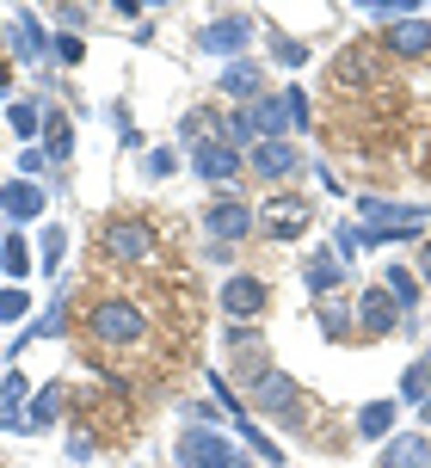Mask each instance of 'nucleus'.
Returning a JSON list of instances; mask_svg holds the SVG:
<instances>
[{
	"label": "nucleus",
	"mask_w": 431,
	"mask_h": 468,
	"mask_svg": "<svg viewBox=\"0 0 431 468\" xmlns=\"http://www.w3.org/2000/svg\"><path fill=\"white\" fill-rule=\"evenodd\" d=\"M333 253H339V265L363 253V229H358V222H339V229H333Z\"/></svg>",
	"instance_id": "2f4dec72"
},
{
	"label": "nucleus",
	"mask_w": 431,
	"mask_h": 468,
	"mask_svg": "<svg viewBox=\"0 0 431 468\" xmlns=\"http://www.w3.org/2000/svg\"><path fill=\"white\" fill-rule=\"evenodd\" d=\"M383 468H431V438H419V431H407V438H388Z\"/></svg>",
	"instance_id": "6ab92c4d"
},
{
	"label": "nucleus",
	"mask_w": 431,
	"mask_h": 468,
	"mask_svg": "<svg viewBox=\"0 0 431 468\" xmlns=\"http://www.w3.org/2000/svg\"><path fill=\"white\" fill-rule=\"evenodd\" d=\"M204 229H210L216 247H235L253 234V204H240V197H216L210 210H204Z\"/></svg>",
	"instance_id": "9b49d317"
},
{
	"label": "nucleus",
	"mask_w": 431,
	"mask_h": 468,
	"mask_svg": "<svg viewBox=\"0 0 431 468\" xmlns=\"http://www.w3.org/2000/svg\"><path fill=\"white\" fill-rule=\"evenodd\" d=\"M419 420H426V425H431V395H426V400H419Z\"/></svg>",
	"instance_id": "79ce46f5"
},
{
	"label": "nucleus",
	"mask_w": 431,
	"mask_h": 468,
	"mask_svg": "<svg viewBox=\"0 0 431 468\" xmlns=\"http://www.w3.org/2000/svg\"><path fill=\"white\" fill-rule=\"evenodd\" d=\"M179 468H253V463H247V450H240L228 431L185 425V431H179Z\"/></svg>",
	"instance_id": "f257e3e1"
},
{
	"label": "nucleus",
	"mask_w": 431,
	"mask_h": 468,
	"mask_svg": "<svg viewBox=\"0 0 431 468\" xmlns=\"http://www.w3.org/2000/svg\"><path fill=\"white\" fill-rule=\"evenodd\" d=\"M0 376H6V357H0Z\"/></svg>",
	"instance_id": "c03bdc74"
},
{
	"label": "nucleus",
	"mask_w": 431,
	"mask_h": 468,
	"mask_svg": "<svg viewBox=\"0 0 431 468\" xmlns=\"http://www.w3.org/2000/svg\"><path fill=\"white\" fill-rule=\"evenodd\" d=\"M19 314H31V296H25V283H13V290H0V321H19Z\"/></svg>",
	"instance_id": "c9c22d12"
},
{
	"label": "nucleus",
	"mask_w": 431,
	"mask_h": 468,
	"mask_svg": "<svg viewBox=\"0 0 431 468\" xmlns=\"http://www.w3.org/2000/svg\"><path fill=\"white\" fill-rule=\"evenodd\" d=\"M247 395H253V407H265L271 420H284V425H302V413H309V407H302V388H296V376H284V370H265Z\"/></svg>",
	"instance_id": "423d86ee"
},
{
	"label": "nucleus",
	"mask_w": 431,
	"mask_h": 468,
	"mask_svg": "<svg viewBox=\"0 0 431 468\" xmlns=\"http://www.w3.org/2000/svg\"><path fill=\"white\" fill-rule=\"evenodd\" d=\"M56 413H62V388H56V382H44V388L31 395V413H25V431H49V425H56Z\"/></svg>",
	"instance_id": "412c9836"
},
{
	"label": "nucleus",
	"mask_w": 431,
	"mask_h": 468,
	"mask_svg": "<svg viewBox=\"0 0 431 468\" xmlns=\"http://www.w3.org/2000/svg\"><path fill=\"white\" fill-rule=\"evenodd\" d=\"M62 25H68L74 37H80V25H87V6H62Z\"/></svg>",
	"instance_id": "ea45409f"
},
{
	"label": "nucleus",
	"mask_w": 431,
	"mask_h": 468,
	"mask_svg": "<svg viewBox=\"0 0 431 468\" xmlns=\"http://www.w3.org/2000/svg\"><path fill=\"white\" fill-rule=\"evenodd\" d=\"M253 37H259V19H253V13H222V19H210L197 31V44L210 49V56H235V62Z\"/></svg>",
	"instance_id": "1a4fd4ad"
},
{
	"label": "nucleus",
	"mask_w": 431,
	"mask_h": 468,
	"mask_svg": "<svg viewBox=\"0 0 431 468\" xmlns=\"http://www.w3.org/2000/svg\"><path fill=\"white\" fill-rule=\"evenodd\" d=\"M216 93H222V99H253V93H265V62H228V69L216 74Z\"/></svg>",
	"instance_id": "dca6fc26"
},
{
	"label": "nucleus",
	"mask_w": 431,
	"mask_h": 468,
	"mask_svg": "<svg viewBox=\"0 0 431 468\" xmlns=\"http://www.w3.org/2000/svg\"><path fill=\"white\" fill-rule=\"evenodd\" d=\"M62 333H68V283H62V296H56V303H49L44 314H37V321H31L19 339H13V351H6V357H19L31 339H62Z\"/></svg>",
	"instance_id": "4468645a"
},
{
	"label": "nucleus",
	"mask_w": 431,
	"mask_h": 468,
	"mask_svg": "<svg viewBox=\"0 0 431 468\" xmlns=\"http://www.w3.org/2000/svg\"><path fill=\"white\" fill-rule=\"evenodd\" d=\"M6 37H13V56L19 62H49V37H44V25H37V13H19V19L6 25Z\"/></svg>",
	"instance_id": "2eb2a0df"
},
{
	"label": "nucleus",
	"mask_w": 431,
	"mask_h": 468,
	"mask_svg": "<svg viewBox=\"0 0 431 468\" xmlns=\"http://www.w3.org/2000/svg\"><path fill=\"white\" fill-rule=\"evenodd\" d=\"M0 271L25 283V271H31V247H25V234H6V247H0Z\"/></svg>",
	"instance_id": "bb28decb"
},
{
	"label": "nucleus",
	"mask_w": 431,
	"mask_h": 468,
	"mask_svg": "<svg viewBox=\"0 0 431 468\" xmlns=\"http://www.w3.org/2000/svg\"><path fill=\"white\" fill-rule=\"evenodd\" d=\"M265 49H271L284 69H302V62H309V44H302V37H284V31H265Z\"/></svg>",
	"instance_id": "a878e982"
},
{
	"label": "nucleus",
	"mask_w": 431,
	"mask_h": 468,
	"mask_svg": "<svg viewBox=\"0 0 431 468\" xmlns=\"http://www.w3.org/2000/svg\"><path fill=\"white\" fill-rule=\"evenodd\" d=\"M179 173V148H148L142 154V179H173Z\"/></svg>",
	"instance_id": "c85d7f7f"
},
{
	"label": "nucleus",
	"mask_w": 431,
	"mask_h": 468,
	"mask_svg": "<svg viewBox=\"0 0 431 468\" xmlns=\"http://www.w3.org/2000/svg\"><path fill=\"white\" fill-rule=\"evenodd\" d=\"M80 56H87V44H80V37H74V31H62V37H56V44H49V62H80Z\"/></svg>",
	"instance_id": "e433bc0d"
},
{
	"label": "nucleus",
	"mask_w": 431,
	"mask_h": 468,
	"mask_svg": "<svg viewBox=\"0 0 431 468\" xmlns=\"http://www.w3.org/2000/svg\"><path fill=\"white\" fill-rule=\"evenodd\" d=\"M388 56H426L431 49V19H401V25H388Z\"/></svg>",
	"instance_id": "f3484780"
},
{
	"label": "nucleus",
	"mask_w": 431,
	"mask_h": 468,
	"mask_svg": "<svg viewBox=\"0 0 431 468\" xmlns=\"http://www.w3.org/2000/svg\"><path fill=\"white\" fill-rule=\"evenodd\" d=\"M49 191L37 186V179H6L0 186V210H6V222H31V216H44Z\"/></svg>",
	"instance_id": "ddd939ff"
},
{
	"label": "nucleus",
	"mask_w": 431,
	"mask_h": 468,
	"mask_svg": "<svg viewBox=\"0 0 431 468\" xmlns=\"http://www.w3.org/2000/svg\"><path fill=\"white\" fill-rule=\"evenodd\" d=\"M253 229H265V240H296V234L314 229V204L296 197V191H278V197H265V210L253 216Z\"/></svg>",
	"instance_id": "7ed1b4c3"
},
{
	"label": "nucleus",
	"mask_w": 431,
	"mask_h": 468,
	"mask_svg": "<svg viewBox=\"0 0 431 468\" xmlns=\"http://www.w3.org/2000/svg\"><path fill=\"white\" fill-rule=\"evenodd\" d=\"M401 314H407V308L394 303L383 283H363V296L352 303V321L363 327V339H388V333H401Z\"/></svg>",
	"instance_id": "0eeeda50"
},
{
	"label": "nucleus",
	"mask_w": 431,
	"mask_h": 468,
	"mask_svg": "<svg viewBox=\"0 0 431 468\" xmlns=\"http://www.w3.org/2000/svg\"><path fill=\"white\" fill-rule=\"evenodd\" d=\"M93 456V431H68V463H87Z\"/></svg>",
	"instance_id": "58836bf2"
},
{
	"label": "nucleus",
	"mask_w": 431,
	"mask_h": 468,
	"mask_svg": "<svg viewBox=\"0 0 431 468\" xmlns=\"http://www.w3.org/2000/svg\"><path fill=\"white\" fill-rule=\"evenodd\" d=\"M419 283H431V240L419 247Z\"/></svg>",
	"instance_id": "a19ab883"
},
{
	"label": "nucleus",
	"mask_w": 431,
	"mask_h": 468,
	"mask_svg": "<svg viewBox=\"0 0 431 468\" xmlns=\"http://www.w3.org/2000/svg\"><path fill=\"white\" fill-rule=\"evenodd\" d=\"M87 327H93L105 346H136V339L148 333V321H142V308L130 303V296H105V303L87 314Z\"/></svg>",
	"instance_id": "20e7f679"
},
{
	"label": "nucleus",
	"mask_w": 431,
	"mask_h": 468,
	"mask_svg": "<svg viewBox=\"0 0 431 468\" xmlns=\"http://www.w3.org/2000/svg\"><path fill=\"white\" fill-rule=\"evenodd\" d=\"M44 117H49L44 99H13V105H6V123H13V136H37V130H44Z\"/></svg>",
	"instance_id": "4be33fe9"
},
{
	"label": "nucleus",
	"mask_w": 431,
	"mask_h": 468,
	"mask_svg": "<svg viewBox=\"0 0 431 468\" xmlns=\"http://www.w3.org/2000/svg\"><path fill=\"white\" fill-rule=\"evenodd\" d=\"M62 253H68V229H62V222H49V229H44V240H37V265H44L49 278L62 271Z\"/></svg>",
	"instance_id": "393cba45"
},
{
	"label": "nucleus",
	"mask_w": 431,
	"mask_h": 468,
	"mask_svg": "<svg viewBox=\"0 0 431 468\" xmlns=\"http://www.w3.org/2000/svg\"><path fill=\"white\" fill-rule=\"evenodd\" d=\"M363 13L383 19V25H401V19H413L419 6H413V0H363Z\"/></svg>",
	"instance_id": "c756f323"
},
{
	"label": "nucleus",
	"mask_w": 431,
	"mask_h": 468,
	"mask_svg": "<svg viewBox=\"0 0 431 468\" xmlns=\"http://www.w3.org/2000/svg\"><path fill=\"white\" fill-rule=\"evenodd\" d=\"M431 395V382H426V370H419V364H407V370H401V400H407V407H419V400Z\"/></svg>",
	"instance_id": "473e14b6"
},
{
	"label": "nucleus",
	"mask_w": 431,
	"mask_h": 468,
	"mask_svg": "<svg viewBox=\"0 0 431 468\" xmlns=\"http://www.w3.org/2000/svg\"><path fill=\"white\" fill-rule=\"evenodd\" d=\"M339 80L352 87V80H370V49H345V62H339Z\"/></svg>",
	"instance_id": "f704fd0d"
},
{
	"label": "nucleus",
	"mask_w": 431,
	"mask_h": 468,
	"mask_svg": "<svg viewBox=\"0 0 431 468\" xmlns=\"http://www.w3.org/2000/svg\"><path fill=\"white\" fill-rule=\"evenodd\" d=\"M278 99H284V112H289V130H309V123H314V112H309V93H302V87H284Z\"/></svg>",
	"instance_id": "7c9ffc66"
},
{
	"label": "nucleus",
	"mask_w": 431,
	"mask_h": 468,
	"mask_svg": "<svg viewBox=\"0 0 431 468\" xmlns=\"http://www.w3.org/2000/svg\"><path fill=\"white\" fill-rule=\"evenodd\" d=\"M44 154H49V166L56 173H68V154H74V123L62 112H49L44 117Z\"/></svg>",
	"instance_id": "a211bd4d"
},
{
	"label": "nucleus",
	"mask_w": 431,
	"mask_h": 468,
	"mask_svg": "<svg viewBox=\"0 0 431 468\" xmlns=\"http://www.w3.org/2000/svg\"><path fill=\"white\" fill-rule=\"evenodd\" d=\"M394 407H401V400H363L358 407V431L363 438H388V431H394Z\"/></svg>",
	"instance_id": "5701e85b"
},
{
	"label": "nucleus",
	"mask_w": 431,
	"mask_h": 468,
	"mask_svg": "<svg viewBox=\"0 0 431 468\" xmlns=\"http://www.w3.org/2000/svg\"><path fill=\"white\" fill-rule=\"evenodd\" d=\"M358 210H363L358 229H383L394 240H413L431 222V210H419V204H388V197H358Z\"/></svg>",
	"instance_id": "39448f33"
},
{
	"label": "nucleus",
	"mask_w": 431,
	"mask_h": 468,
	"mask_svg": "<svg viewBox=\"0 0 431 468\" xmlns=\"http://www.w3.org/2000/svg\"><path fill=\"white\" fill-rule=\"evenodd\" d=\"M302 283H309L314 296H333L339 283H345V265H339V253H314L309 265H302Z\"/></svg>",
	"instance_id": "aec40b11"
},
{
	"label": "nucleus",
	"mask_w": 431,
	"mask_h": 468,
	"mask_svg": "<svg viewBox=\"0 0 431 468\" xmlns=\"http://www.w3.org/2000/svg\"><path fill=\"white\" fill-rule=\"evenodd\" d=\"M352 327H358V321H352V303H321V333H327V339H345Z\"/></svg>",
	"instance_id": "cd10ccee"
},
{
	"label": "nucleus",
	"mask_w": 431,
	"mask_h": 468,
	"mask_svg": "<svg viewBox=\"0 0 431 468\" xmlns=\"http://www.w3.org/2000/svg\"><path fill=\"white\" fill-rule=\"evenodd\" d=\"M296 166H302V148H296L289 136L284 142H253V148H247V173L265 179V186H284Z\"/></svg>",
	"instance_id": "9d476101"
},
{
	"label": "nucleus",
	"mask_w": 431,
	"mask_h": 468,
	"mask_svg": "<svg viewBox=\"0 0 431 468\" xmlns=\"http://www.w3.org/2000/svg\"><path fill=\"white\" fill-rule=\"evenodd\" d=\"M216 308H222L228 321H259L265 308H271V283H265V278H253V271H235V278L222 283Z\"/></svg>",
	"instance_id": "6e6552de"
},
{
	"label": "nucleus",
	"mask_w": 431,
	"mask_h": 468,
	"mask_svg": "<svg viewBox=\"0 0 431 468\" xmlns=\"http://www.w3.org/2000/svg\"><path fill=\"white\" fill-rule=\"evenodd\" d=\"M383 290H388V296H394V303H401V308H407V314H419V278H413L407 265H388Z\"/></svg>",
	"instance_id": "b1692460"
},
{
	"label": "nucleus",
	"mask_w": 431,
	"mask_h": 468,
	"mask_svg": "<svg viewBox=\"0 0 431 468\" xmlns=\"http://www.w3.org/2000/svg\"><path fill=\"white\" fill-rule=\"evenodd\" d=\"M419 370H426V382H431V351H426V357H419Z\"/></svg>",
	"instance_id": "37998d69"
},
{
	"label": "nucleus",
	"mask_w": 431,
	"mask_h": 468,
	"mask_svg": "<svg viewBox=\"0 0 431 468\" xmlns=\"http://www.w3.org/2000/svg\"><path fill=\"white\" fill-rule=\"evenodd\" d=\"M19 173H25V179L49 173V154H44V148H25V154H19Z\"/></svg>",
	"instance_id": "4c0bfd02"
},
{
	"label": "nucleus",
	"mask_w": 431,
	"mask_h": 468,
	"mask_svg": "<svg viewBox=\"0 0 431 468\" xmlns=\"http://www.w3.org/2000/svg\"><path fill=\"white\" fill-rule=\"evenodd\" d=\"M240 166H247V154H240V148H228L222 136H204V142L192 148V173L204 179V186H216V179H235Z\"/></svg>",
	"instance_id": "f8f14e48"
},
{
	"label": "nucleus",
	"mask_w": 431,
	"mask_h": 468,
	"mask_svg": "<svg viewBox=\"0 0 431 468\" xmlns=\"http://www.w3.org/2000/svg\"><path fill=\"white\" fill-rule=\"evenodd\" d=\"M0 400H6V407H25V400H31V382H25V370H6V376H0Z\"/></svg>",
	"instance_id": "72a5a7b5"
},
{
	"label": "nucleus",
	"mask_w": 431,
	"mask_h": 468,
	"mask_svg": "<svg viewBox=\"0 0 431 468\" xmlns=\"http://www.w3.org/2000/svg\"><path fill=\"white\" fill-rule=\"evenodd\" d=\"M105 253L123 259V265H154L161 259V240H154V229H148L142 216H111L105 222Z\"/></svg>",
	"instance_id": "f03ea898"
}]
</instances>
